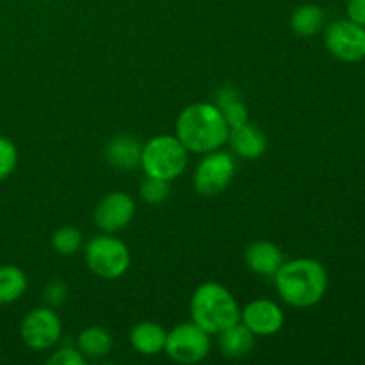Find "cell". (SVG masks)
Wrapping results in <instances>:
<instances>
[{"label": "cell", "instance_id": "obj_24", "mask_svg": "<svg viewBox=\"0 0 365 365\" xmlns=\"http://www.w3.org/2000/svg\"><path fill=\"white\" fill-rule=\"evenodd\" d=\"M46 364L50 365H84L86 356L77 348H61L53 353Z\"/></svg>", "mask_w": 365, "mask_h": 365}, {"label": "cell", "instance_id": "obj_22", "mask_svg": "<svg viewBox=\"0 0 365 365\" xmlns=\"http://www.w3.org/2000/svg\"><path fill=\"white\" fill-rule=\"evenodd\" d=\"M18 163V152L13 141L0 135V182L6 180L14 171Z\"/></svg>", "mask_w": 365, "mask_h": 365}, {"label": "cell", "instance_id": "obj_12", "mask_svg": "<svg viewBox=\"0 0 365 365\" xmlns=\"http://www.w3.org/2000/svg\"><path fill=\"white\" fill-rule=\"evenodd\" d=\"M245 260L246 266L260 277H274V273L285 262L282 250L267 241H257L250 245L245 252Z\"/></svg>", "mask_w": 365, "mask_h": 365}, {"label": "cell", "instance_id": "obj_2", "mask_svg": "<svg viewBox=\"0 0 365 365\" xmlns=\"http://www.w3.org/2000/svg\"><path fill=\"white\" fill-rule=\"evenodd\" d=\"M274 287L287 305L310 309L327 294L328 273L319 260H289L274 273Z\"/></svg>", "mask_w": 365, "mask_h": 365}, {"label": "cell", "instance_id": "obj_1", "mask_svg": "<svg viewBox=\"0 0 365 365\" xmlns=\"http://www.w3.org/2000/svg\"><path fill=\"white\" fill-rule=\"evenodd\" d=\"M228 130L223 113L214 103H191L178 114L177 138L187 152L202 155L216 152L227 143Z\"/></svg>", "mask_w": 365, "mask_h": 365}, {"label": "cell", "instance_id": "obj_9", "mask_svg": "<svg viewBox=\"0 0 365 365\" xmlns=\"http://www.w3.org/2000/svg\"><path fill=\"white\" fill-rule=\"evenodd\" d=\"M61 319L52 309H34L24 317L20 324V335L25 344L36 351L50 349L59 342Z\"/></svg>", "mask_w": 365, "mask_h": 365}, {"label": "cell", "instance_id": "obj_13", "mask_svg": "<svg viewBox=\"0 0 365 365\" xmlns=\"http://www.w3.org/2000/svg\"><path fill=\"white\" fill-rule=\"evenodd\" d=\"M227 141L230 143V148L242 159H259L266 152L267 146V138L264 132L252 123L230 128Z\"/></svg>", "mask_w": 365, "mask_h": 365}, {"label": "cell", "instance_id": "obj_6", "mask_svg": "<svg viewBox=\"0 0 365 365\" xmlns=\"http://www.w3.org/2000/svg\"><path fill=\"white\" fill-rule=\"evenodd\" d=\"M164 351L178 364L202 362L210 351V337L192 321L182 323L166 335Z\"/></svg>", "mask_w": 365, "mask_h": 365}, {"label": "cell", "instance_id": "obj_18", "mask_svg": "<svg viewBox=\"0 0 365 365\" xmlns=\"http://www.w3.org/2000/svg\"><path fill=\"white\" fill-rule=\"evenodd\" d=\"M324 11L316 4L296 7L291 16V29L299 36H314L323 29Z\"/></svg>", "mask_w": 365, "mask_h": 365}, {"label": "cell", "instance_id": "obj_10", "mask_svg": "<svg viewBox=\"0 0 365 365\" xmlns=\"http://www.w3.org/2000/svg\"><path fill=\"white\" fill-rule=\"evenodd\" d=\"M135 214V202L130 195L121 191L109 192L95 210V223L100 230L113 234L123 230Z\"/></svg>", "mask_w": 365, "mask_h": 365}, {"label": "cell", "instance_id": "obj_20", "mask_svg": "<svg viewBox=\"0 0 365 365\" xmlns=\"http://www.w3.org/2000/svg\"><path fill=\"white\" fill-rule=\"evenodd\" d=\"M52 246L59 255H75L82 246V234L75 227H63L52 235Z\"/></svg>", "mask_w": 365, "mask_h": 365}, {"label": "cell", "instance_id": "obj_23", "mask_svg": "<svg viewBox=\"0 0 365 365\" xmlns=\"http://www.w3.org/2000/svg\"><path fill=\"white\" fill-rule=\"evenodd\" d=\"M220 110L223 113L225 121H227L230 128L248 123V109H246V106L239 98H234L228 103H225V106H221Z\"/></svg>", "mask_w": 365, "mask_h": 365}, {"label": "cell", "instance_id": "obj_16", "mask_svg": "<svg viewBox=\"0 0 365 365\" xmlns=\"http://www.w3.org/2000/svg\"><path fill=\"white\" fill-rule=\"evenodd\" d=\"M255 335L239 323H235L234 327L227 328L220 334V349L225 356H230V359H241L246 356L252 351L253 344H255Z\"/></svg>", "mask_w": 365, "mask_h": 365}, {"label": "cell", "instance_id": "obj_26", "mask_svg": "<svg viewBox=\"0 0 365 365\" xmlns=\"http://www.w3.org/2000/svg\"><path fill=\"white\" fill-rule=\"evenodd\" d=\"M348 20L365 27V0H348Z\"/></svg>", "mask_w": 365, "mask_h": 365}, {"label": "cell", "instance_id": "obj_5", "mask_svg": "<svg viewBox=\"0 0 365 365\" xmlns=\"http://www.w3.org/2000/svg\"><path fill=\"white\" fill-rule=\"evenodd\" d=\"M86 262L96 277L114 280L127 273L130 266V253L120 239L96 235L86 246Z\"/></svg>", "mask_w": 365, "mask_h": 365}, {"label": "cell", "instance_id": "obj_19", "mask_svg": "<svg viewBox=\"0 0 365 365\" xmlns=\"http://www.w3.org/2000/svg\"><path fill=\"white\" fill-rule=\"evenodd\" d=\"M27 289V277L16 266H0V305L16 302Z\"/></svg>", "mask_w": 365, "mask_h": 365}, {"label": "cell", "instance_id": "obj_11", "mask_svg": "<svg viewBox=\"0 0 365 365\" xmlns=\"http://www.w3.org/2000/svg\"><path fill=\"white\" fill-rule=\"evenodd\" d=\"M284 310L271 299H255L241 310V323L253 335H273L284 327Z\"/></svg>", "mask_w": 365, "mask_h": 365}, {"label": "cell", "instance_id": "obj_17", "mask_svg": "<svg viewBox=\"0 0 365 365\" xmlns=\"http://www.w3.org/2000/svg\"><path fill=\"white\" fill-rule=\"evenodd\" d=\"M113 348V335L100 327L86 328L77 337V349L88 359L106 356Z\"/></svg>", "mask_w": 365, "mask_h": 365}, {"label": "cell", "instance_id": "obj_3", "mask_svg": "<svg viewBox=\"0 0 365 365\" xmlns=\"http://www.w3.org/2000/svg\"><path fill=\"white\" fill-rule=\"evenodd\" d=\"M192 323L209 335H220L241 321V309L227 287L220 284L200 285L191 298Z\"/></svg>", "mask_w": 365, "mask_h": 365}, {"label": "cell", "instance_id": "obj_14", "mask_svg": "<svg viewBox=\"0 0 365 365\" xmlns=\"http://www.w3.org/2000/svg\"><path fill=\"white\" fill-rule=\"evenodd\" d=\"M143 145L134 135H116L106 146V159L120 171H132L141 163Z\"/></svg>", "mask_w": 365, "mask_h": 365}, {"label": "cell", "instance_id": "obj_7", "mask_svg": "<svg viewBox=\"0 0 365 365\" xmlns=\"http://www.w3.org/2000/svg\"><path fill=\"white\" fill-rule=\"evenodd\" d=\"M328 52L344 63H359L365 59V27L351 20H335L324 32Z\"/></svg>", "mask_w": 365, "mask_h": 365}, {"label": "cell", "instance_id": "obj_21", "mask_svg": "<svg viewBox=\"0 0 365 365\" xmlns=\"http://www.w3.org/2000/svg\"><path fill=\"white\" fill-rule=\"evenodd\" d=\"M141 196L145 202L152 203V205L163 203L170 196V182L160 180V178L146 177L145 182L141 184Z\"/></svg>", "mask_w": 365, "mask_h": 365}, {"label": "cell", "instance_id": "obj_8", "mask_svg": "<svg viewBox=\"0 0 365 365\" xmlns=\"http://www.w3.org/2000/svg\"><path fill=\"white\" fill-rule=\"evenodd\" d=\"M235 175V163L230 153H205L195 171V187L202 196H216L230 185Z\"/></svg>", "mask_w": 365, "mask_h": 365}, {"label": "cell", "instance_id": "obj_25", "mask_svg": "<svg viewBox=\"0 0 365 365\" xmlns=\"http://www.w3.org/2000/svg\"><path fill=\"white\" fill-rule=\"evenodd\" d=\"M68 298V289L66 285L63 284V282H50L48 287H46L45 291V299L46 303H48L52 309H56V307H61L64 302H66Z\"/></svg>", "mask_w": 365, "mask_h": 365}, {"label": "cell", "instance_id": "obj_4", "mask_svg": "<svg viewBox=\"0 0 365 365\" xmlns=\"http://www.w3.org/2000/svg\"><path fill=\"white\" fill-rule=\"evenodd\" d=\"M146 177L175 180L187 166V150L177 135H157L141 150V163Z\"/></svg>", "mask_w": 365, "mask_h": 365}, {"label": "cell", "instance_id": "obj_15", "mask_svg": "<svg viewBox=\"0 0 365 365\" xmlns=\"http://www.w3.org/2000/svg\"><path fill=\"white\" fill-rule=\"evenodd\" d=\"M166 331L160 324L152 323V321H145L132 328L130 331V342L134 349L141 355L153 356L164 351V344H166Z\"/></svg>", "mask_w": 365, "mask_h": 365}]
</instances>
